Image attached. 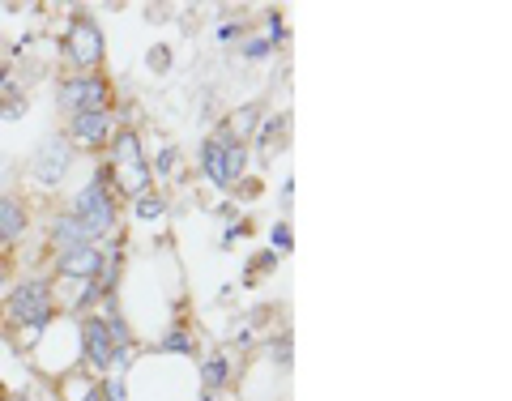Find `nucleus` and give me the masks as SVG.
<instances>
[{"mask_svg": "<svg viewBox=\"0 0 512 401\" xmlns=\"http://www.w3.org/2000/svg\"><path fill=\"white\" fill-rule=\"evenodd\" d=\"M107 184H111V171H99L94 175V184L86 192H77V201H73V218L82 222L90 244L94 239H103V235H111V227H116V201H111Z\"/></svg>", "mask_w": 512, "mask_h": 401, "instance_id": "f257e3e1", "label": "nucleus"}, {"mask_svg": "<svg viewBox=\"0 0 512 401\" xmlns=\"http://www.w3.org/2000/svg\"><path fill=\"white\" fill-rule=\"evenodd\" d=\"M201 167H205V175H210L218 188H231L239 175H244L248 154H244V146H239V141H231V137H222V133H218L214 141H205Z\"/></svg>", "mask_w": 512, "mask_h": 401, "instance_id": "f03ea898", "label": "nucleus"}, {"mask_svg": "<svg viewBox=\"0 0 512 401\" xmlns=\"http://www.w3.org/2000/svg\"><path fill=\"white\" fill-rule=\"evenodd\" d=\"M9 316L18 325H30V329H43L52 320V291L43 282H22L18 291H9Z\"/></svg>", "mask_w": 512, "mask_h": 401, "instance_id": "7ed1b4c3", "label": "nucleus"}, {"mask_svg": "<svg viewBox=\"0 0 512 401\" xmlns=\"http://www.w3.org/2000/svg\"><path fill=\"white\" fill-rule=\"evenodd\" d=\"M60 103L69 116H82V111H107V82L94 73H82V77H69L60 86Z\"/></svg>", "mask_w": 512, "mask_h": 401, "instance_id": "20e7f679", "label": "nucleus"}, {"mask_svg": "<svg viewBox=\"0 0 512 401\" xmlns=\"http://www.w3.org/2000/svg\"><path fill=\"white\" fill-rule=\"evenodd\" d=\"M82 342H86V359L99 367V372H107V367L116 363V359H120V367L128 363V350H120L116 342H111V333H107V320H103V316H86Z\"/></svg>", "mask_w": 512, "mask_h": 401, "instance_id": "39448f33", "label": "nucleus"}, {"mask_svg": "<svg viewBox=\"0 0 512 401\" xmlns=\"http://www.w3.org/2000/svg\"><path fill=\"white\" fill-rule=\"evenodd\" d=\"M69 56L82 64V69H94V64L103 60V35H99V26H94L90 18H73V26H69Z\"/></svg>", "mask_w": 512, "mask_h": 401, "instance_id": "423d86ee", "label": "nucleus"}, {"mask_svg": "<svg viewBox=\"0 0 512 401\" xmlns=\"http://www.w3.org/2000/svg\"><path fill=\"white\" fill-rule=\"evenodd\" d=\"M99 265H103L99 244H82V248H69V252H60V256H56V274L77 278V282H94Z\"/></svg>", "mask_w": 512, "mask_h": 401, "instance_id": "0eeeda50", "label": "nucleus"}, {"mask_svg": "<svg viewBox=\"0 0 512 401\" xmlns=\"http://www.w3.org/2000/svg\"><path fill=\"white\" fill-rule=\"evenodd\" d=\"M69 137L77 141V146H103V141L111 137V111H82V116L69 120Z\"/></svg>", "mask_w": 512, "mask_h": 401, "instance_id": "6e6552de", "label": "nucleus"}, {"mask_svg": "<svg viewBox=\"0 0 512 401\" xmlns=\"http://www.w3.org/2000/svg\"><path fill=\"white\" fill-rule=\"evenodd\" d=\"M69 163H73L69 146H64V141H47V146L39 150V158H35V180L39 184H60Z\"/></svg>", "mask_w": 512, "mask_h": 401, "instance_id": "1a4fd4ad", "label": "nucleus"}, {"mask_svg": "<svg viewBox=\"0 0 512 401\" xmlns=\"http://www.w3.org/2000/svg\"><path fill=\"white\" fill-rule=\"evenodd\" d=\"M22 231H26V210L13 197H0V248L18 244Z\"/></svg>", "mask_w": 512, "mask_h": 401, "instance_id": "9d476101", "label": "nucleus"}, {"mask_svg": "<svg viewBox=\"0 0 512 401\" xmlns=\"http://www.w3.org/2000/svg\"><path fill=\"white\" fill-rule=\"evenodd\" d=\"M52 244H56V252H69V248H82V244H90V235L82 231V222H77L73 214H60L56 222H52Z\"/></svg>", "mask_w": 512, "mask_h": 401, "instance_id": "9b49d317", "label": "nucleus"}, {"mask_svg": "<svg viewBox=\"0 0 512 401\" xmlns=\"http://www.w3.org/2000/svg\"><path fill=\"white\" fill-rule=\"evenodd\" d=\"M111 163H116V167H128V163H146V158H141V141H137L133 128H120V133L111 137Z\"/></svg>", "mask_w": 512, "mask_h": 401, "instance_id": "f8f14e48", "label": "nucleus"}, {"mask_svg": "<svg viewBox=\"0 0 512 401\" xmlns=\"http://www.w3.org/2000/svg\"><path fill=\"white\" fill-rule=\"evenodd\" d=\"M116 180H120V192H128V197H146L150 192V163L116 167Z\"/></svg>", "mask_w": 512, "mask_h": 401, "instance_id": "ddd939ff", "label": "nucleus"}, {"mask_svg": "<svg viewBox=\"0 0 512 401\" xmlns=\"http://www.w3.org/2000/svg\"><path fill=\"white\" fill-rule=\"evenodd\" d=\"M231 380V359L227 355H205L201 359V384H205V389H222V384H227Z\"/></svg>", "mask_w": 512, "mask_h": 401, "instance_id": "4468645a", "label": "nucleus"}, {"mask_svg": "<svg viewBox=\"0 0 512 401\" xmlns=\"http://www.w3.org/2000/svg\"><path fill=\"white\" fill-rule=\"evenodd\" d=\"M256 120H261V116H256V107H239V111H235V116H231V124H227V128H222V137H231V141H239V137H248V133H252V128H256Z\"/></svg>", "mask_w": 512, "mask_h": 401, "instance_id": "2eb2a0df", "label": "nucleus"}, {"mask_svg": "<svg viewBox=\"0 0 512 401\" xmlns=\"http://www.w3.org/2000/svg\"><path fill=\"white\" fill-rule=\"evenodd\" d=\"M158 350H180V355H192L197 346H192V338H188L184 329H175V333H167V338L158 342Z\"/></svg>", "mask_w": 512, "mask_h": 401, "instance_id": "dca6fc26", "label": "nucleus"}, {"mask_svg": "<svg viewBox=\"0 0 512 401\" xmlns=\"http://www.w3.org/2000/svg\"><path fill=\"white\" fill-rule=\"evenodd\" d=\"M163 214V197H158V192H146V197H137V218H158Z\"/></svg>", "mask_w": 512, "mask_h": 401, "instance_id": "f3484780", "label": "nucleus"}, {"mask_svg": "<svg viewBox=\"0 0 512 401\" xmlns=\"http://www.w3.org/2000/svg\"><path fill=\"white\" fill-rule=\"evenodd\" d=\"M99 397H103V401H128V393H124V380H120V376H111V380L103 384V389H99Z\"/></svg>", "mask_w": 512, "mask_h": 401, "instance_id": "a211bd4d", "label": "nucleus"}, {"mask_svg": "<svg viewBox=\"0 0 512 401\" xmlns=\"http://www.w3.org/2000/svg\"><path fill=\"white\" fill-rule=\"evenodd\" d=\"M167 64H171V56H167V47H154V52H150V69H158V73H167Z\"/></svg>", "mask_w": 512, "mask_h": 401, "instance_id": "6ab92c4d", "label": "nucleus"}, {"mask_svg": "<svg viewBox=\"0 0 512 401\" xmlns=\"http://www.w3.org/2000/svg\"><path fill=\"white\" fill-rule=\"evenodd\" d=\"M244 56H252V60H256V56H269V39H252V43L244 47Z\"/></svg>", "mask_w": 512, "mask_h": 401, "instance_id": "aec40b11", "label": "nucleus"}, {"mask_svg": "<svg viewBox=\"0 0 512 401\" xmlns=\"http://www.w3.org/2000/svg\"><path fill=\"white\" fill-rule=\"evenodd\" d=\"M239 184V197H261V180H235Z\"/></svg>", "mask_w": 512, "mask_h": 401, "instance_id": "412c9836", "label": "nucleus"}, {"mask_svg": "<svg viewBox=\"0 0 512 401\" xmlns=\"http://www.w3.org/2000/svg\"><path fill=\"white\" fill-rule=\"evenodd\" d=\"M274 248H291V227H282V222L274 227Z\"/></svg>", "mask_w": 512, "mask_h": 401, "instance_id": "4be33fe9", "label": "nucleus"}, {"mask_svg": "<svg viewBox=\"0 0 512 401\" xmlns=\"http://www.w3.org/2000/svg\"><path fill=\"white\" fill-rule=\"evenodd\" d=\"M9 295V269H5V261H0V299Z\"/></svg>", "mask_w": 512, "mask_h": 401, "instance_id": "5701e85b", "label": "nucleus"}, {"mask_svg": "<svg viewBox=\"0 0 512 401\" xmlns=\"http://www.w3.org/2000/svg\"><path fill=\"white\" fill-rule=\"evenodd\" d=\"M0 82H5V64H0Z\"/></svg>", "mask_w": 512, "mask_h": 401, "instance_id": "b1692460", "label": "nucleus"}]
</instances>
